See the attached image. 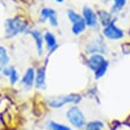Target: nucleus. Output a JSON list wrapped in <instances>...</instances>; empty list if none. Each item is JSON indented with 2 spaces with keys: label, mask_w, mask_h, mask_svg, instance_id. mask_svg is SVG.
I'll return each instance as SVG.
<instances>
[{
  "label": "nucleus",
  "mask_w": 130,
  "mask_h": 130,
  "mask_svg": "<svg viewBox=\"0 0 130 130\" xmlns=\"http://www.w3.org/2000/svg\"><path fill=\"white\" fill-rule=\"evenodd\" d=\"M28 31V22L22 17H14L5 22V35L7 38H13Z\"/></svg>",
  "instance_id": "1"
},
{
  "label": "nucleus",
  "mask_w": 130,
  "mask_h": 130,
  "mask_svg": "<svg viewBox=\"0 0 130 130\" xmlns=\"http://www.w3.org/2000/svg\"><path fill=\"white\" fill-rule=\"evenodd\" d=\"M66 119L73 129L75 128L78 130L83 129L87 123L84 112L78 106H72L67 110Z\"/></svg>",
  "instance_id": "2"
},
{
  "label": "nucleus",
  "mask_w": 130,
  "mask_h": 130,
  "mask_svg": "<svg viewBox=\"0 0 130 130\" xmlns=\"http://www.w3.org/2000/svg\"><path fill=\"white\" fill-rule=\"evenodd\" d=\"M82 101V96L79 93H70L51 97L48 100V106L52 109H61L69 104L78 105Z\"/></svg>",
  "instance_id": "3"
},
{
  "label": "nucleus",
  "mask_w": 130,
  "mask_h": 130,
  "mask_svg": "<svg viewBox=\"0 0 130 130\" xmlns=\"http://www.w3.org/2000/svg\"><path fill=\"white\" fill-rule=\"evenodd\" d=\"M103 35L105 38L112 40V41H118L124 37V32L122 29H120L115 24V20H113L109 25L104 27L103 29Z\"/></svg>",
  "instance_id": "4"
},
{
  "label": "nucleus",
  "mask_w": 130,
  "mask_h": 130,
  "mask_svg": "<svg viewBox=\"0 0 130 130\" xmlns=\"http://www.w3.org/2000/svg\"><path fill=\"white\" fill-rule=\"evenodd\" d=\"M82 18L87 27L95 29L99 26V18L97 13L89 6H84L82 9Z\"/></svg>",
  "instance_id": "5"
},
{
  "label": "nucleus",
  "mask_w": 130,
  "mask_h": 130,
  "mask_svg": "<svg viewBox=\"0 0 130 130\" xmlns=\"http://www.w3.org/2000/svg\"><path fill=\"white\" fill-rule=\"evenodd\" d=\"M40 20L41 22H48L49 25L53 28L58 26V18L57 13L54 9L49 8V7H44L40 11Z\"/></svg>",
  "instance_id": "6"
},
{
  "label": "nucleus",
  "mask_w": 130,
  "mask_h": 130,
  "mask_svg": "<svg viewBox=\"0 0 130 130\" xmlns=\"http://www.w3.org/2000/svg\"><path fill=\"white\" fill-rule=\"evenodd\" d=\"M107 46L104 42L103 38H96L94 41H92L91 43H89L86 46V51L88 53L94 54V53H105L107 52Z\"/></svg>",
  "instance_id": "7"
},
{
  "label": "nucleus",
  "mask_w": 130,
  "mask_h": 130,
  "mask_svg": "<svg viewBox=\"0 0 130 130\" xmlns=\"http://www.w3.org/2000/svg\"><path fill=\"white\" fill-rule=\"evenodd\" d=\"M26 33L30 34L32 36V38L34 39L35 44H36V49H37V53L39 56H41L43 54V50H44V39H43V34L39 30H28Z\"/></svg>",
  "instance_id": "8"
},
{
  "label": "nucleus",
  "mask_w": 130,
  "mask_h": 130,
  "mask_svg": "<svg viewBox=\"0 0 130 130\" xmlns=\"http://www.w3.org/2000/svg\"><path fill=\"white\" fill-rule=\"evenodd\" d=\"M35 76H36V71L34 68H28L23 75L21 79L22 85L26 89H31L35 85Z\"/></svg>",
  "instance_id": "9"
},
{
  "label": "nucleus",
  "mask_w": 130,
  "mask_h": 130,
  "mask_svg": "<svg viewBox=\"0 0 130 130\" xmlns=\"http://www.w3.org/2000/svg\"><path fill=\"white\" fill-rule=\"evenodd\" d=\"M106 57L104 56V54L102 53H94L91 54L88 59H87V66L91 71H96L102 64H104L106 62Z\"/></svg>",
  "instance_id": "10"
},
{
  "label": "nucleus",
  "mask_w": 130,
  "mask_h": 130,
  "mask_svg": "<svg viewBox=\"0 0 130 130\" xmlns=\"http://www.w3.org/2000/svg\"><path fill=\"white\" fill-rule=\"evenodd\" d=\"M2 74L7 77L9 79V82L11 85H14L17 84L19 81H20V74H19V71L14 68V67H11V66H7L6 68H4L2 70Z\"/></svg>",
  "instance_id": "11"
},
{
  "label": "nucleus",
  "mask_w": 130,
  "mask_h": 130,
  "mask_svg": "<svg viewBox=\"0 0 130 130\" xmlns=\"http://www.w3.org/2000/svg\"><path fill=\"white\" fill-rule=\"evenodd\" d=\"M43 39H44V44L46 45V48L49 52H53L54 50L57 49V46H58L57 40L51 32H45L43 35Z\"/></svg>",
  "instance_id": "12"
},
{
  "label": "nucleus",
  "mask_w": 130,
  "mask_h": 130,
  "mask_svg": "<svg viewBox=\"0 0 130 130\" xmlns=\"http://www.w3.org/2000/svg\"><path fill=\"white\" fill-rule=\"evenodd\" d=\"M35 86L37 89L44 90L46 88V73L44 68H39L35 76Z\"/></svg>",
  "instance_id": "13"
},
{
  "label": "nucleus",
  "mask_w": 130,
  "mask_h": 130,
  "mask_svg": "<svg viewBox=\"0 0 130 130\" xmlns=\"http://www.w3.org/2000/svg\"><path fill=\"white\" fill-rule=\"evenodd\" d=\"M9 60H10V57H9L7 49L4 46L0 45V72H2L4 68L9 66L8 64Z\"/></svg>",
  "instance_id": "14"
},
{
  "label": "nucleus",
  "mask_w": 130,
  "mask_h": 130,
  "mask_svg": "<svg viewBox=\"0 0 130 130\" xmlns=\"http://www.w3.org/2000/svg\"><path fill=\"white\" fill-rule=\"evenodd\" d=\"M96 13H97V18H99V22L104 27H106L107 25H109L113 21L111 12H109L105 9H101V10H99V12H96Z\"/></svg>",
  "instance_id": "15"
},
{
  "label": "nucleus",
  "mask_w": 130,
  "mask_h": 130,
  "mask_svg": "<svg viewBox=\"0 0 130 130\" xmlns=\"http://www.w3.org/2000/svg\"><path fill=\"white\" fill-rule=\"evenodd\" d=\"M47 130H73V128L69 125L58 123L55 121H48L46 124Z\"/></svg>",
  "instance_id": "16"
},
{
  "label": "nucleus",
  "mask_w": 130,
  "mask_h": 130,
  "mask_svg": "<svg viewBox=\"0 0 130 130\" xmlns=\"http://www.w3.org/2000/svg\"><path fill=\"white\" fill-rule=\"evenodd\" d=\"M86 28H87V26H86L84 20L82 19L81 21L72 24V28H71V30H72V33H73L74 35L78 36V35H81L83 32H85Z\"/></svg>",
  "instance_id": "17"
},
{
  "label": "nucleus",
  "mask_w": 130,
  "mask_h": 130,
  "mask_svg": "<svg viewBox=\"0 0 130 130\" xmlns=\"http://www.w3.org/2000/svg\"><path fill=\"white\" fill-rule=\"evenodd\" d=\"M105 124L101 120H92L86 123L84 130H104Z\"/></svg>",
  "instance_id": "18"
},
{
  "label": "nucleus",
  "mask_w": 130,
  "mask_h": 130,
  "mask_svg": "<svg viewBox=\"0 0 130 130\" xmlns=\"http://www.w3.org/2000/svg\"><path fill=\"white\" fill-rule=\"evenodd\" d=\"M106 1L107 2H109V1L113 2L112 8H111L113 13H117L120 10H122L124 8V6L126 5V3H127V0H106Z\"/></svg>",
  "instance_id": "19"
},
{
  "label": "nucleus",
  "mask_w": 130,
  "mask_h": 130,
  "mask_svg": "<svg viewBox=\"0 0 130 130\" xmlns=\"http://www.w3.org/2000/svg\"><path fill=\"white\" fill-rule=\"evenodd\" d=\"M108 69H109V61L106 60V62L104 64H102V66L97 69L96 71H94V78L96 80L103 78L106 75V73L108 72Z\"/></svg>",
  "instance_id": "20"
},
{
  "label": "nucleus",
  "mask_w": 130,
  "mask_h": 130,
  "mask_svg": "<svg viewBox=\"0 0 130 130\" xmlns=\"http://www.w3.org/2000/svg\"><path fill=\"white\" fill-rule=\"evenodd\" d=\"M67 15H68V19H69V21L71 22V24H74V23H77V22H79V21H81L83 18H82V15L80 14V13H78L76 10H74V9H69L68 11H67Z\"/></svg>",
  "instance_id": "21"
},
{
  "label": "nucleus",
  "mask_w": 130,
  "mask_h": 130,
  "mask_svg": "<svg viewBox=\"0 0 130 130\" xmlns=\"http://www.w3.org/2000/svg\"><path fill=\"white\" fill-rule=\"evenodd\" d=\"M54 1H55V2H57V3H62V2L64 1V0H54Z\"/></svg>",
  "instance_id": "22"
}]
</instances>
